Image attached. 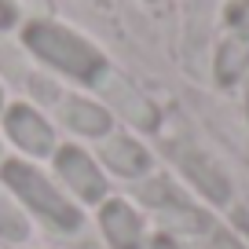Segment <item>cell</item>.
I'll list each match as a JSON object with an SVG mask.
<instances>
[{"label":"cell","mask_w":249,"mask_h":249,"mask_svg":"<svg viewBox=\"0 0 249 249\" xmlns=\"http://www.w3.org/2000/svg\"><path fill=\"white\" fill-rule=\"evenodd\" d=\"M143 195H147V202L158 209V216H161L169 227H179V231H205V227H209L202 213H198L191 202H183V198H179L176 191H172V187L165 183V179L150 183L147 191H143Z\"/></svg>","instance_id":"cell-5"},{"label":"cell","mask_w":249,"mask_h":249,"mask_svg":"<svg viewBox=\"0 0 249 249\" xmlns=\"http://www.w3.org/2000/svg\"><path fill=\"white\" fill-rule=\"evenodd\" d=\"M183 172L195 179L198 191H205L213 202H227V198H231V183H227V176L209 161V158L195 154V150H187V154H183Z\"/></svg>","instance_id":"cell-8"},{"label":"cell","mask_w":249,"mask_h":249,"mask_svg":"<svg viewBox=\"0 0 249 249\" xmlns=\"http://www.w3.org/2000/svg\"><path fill=\"white\" fill-rule=\"evenodd\" d=\"M103 158H107V165L114 172H121V176H140V172H147V165H150L147 150H143L136 140H124V136L110 140L107 147H103Z\"/></svg>","instance_id":"cell-9"},{"label":"cell","mask_w":249,"mask_h":249,"mask_svg":"<svg viewBox=\"0 0 249 249\" xmlns=\"http://www.w3.org/2000/svg\"><path fill=\"white\" fill-rule=\"evenodd\" d=\"M246 114H249V92H246Z\"/></svg>","instance_id":"cell-16"},{"label":"cell","mask_w":249,"mask_h":249,"mask_svg":"<svg viewBox=\"0 0 249 249\" xmlns=\"http://www.w3.org/2000/svg\"><path fill=\"white\" fill-rule=\"evenodd\" d=\"M249 66V40H224V48H220L216 55V77L224 81V85H231V81H238V73Z\"/></svg>","instance_id":"cell-11"},{"label":"cell","mask_w":249,"mask_h":249,"mask_svg":"<svg viewBox=\"0 0 249 249\" xmlns=\"http://www.w3.org/2000/svg\"><path fill=\"white\" fill-rule=\"evenodd\" d=\"M62 117H66L70 128H77V132H85V136H103L110 128V114L103 107H95V103H85V99L66 103V107H62Z\"/></svg>","instance_id":"cell-10"},{"label":"cell","mask_w":249,"mask_h":249,"mask_svg":"<svg viewBox=\"0 0 249 249\" xmlns=\"http://www.w3.org/2000/svg\"><path fill=\"white\" fill-rule=\"evenodd\" d=\"M95 81H99L103 95H107V99L114 103L117 110H121L124 121L140 124V128H154V124H158V110H154V103H150V99H147V95H143L128 77H121V73H99Z\"/></svg>","instance_id":"cell-3"},{"label":"cell","mask_w":249,"mask_h":249,"mask_svg":"<svg viewBox=\"0 0 249 249\" xmlns=\"http://www.w3.org/2000/svg\"><path fill=\"white\" fill-rule=\"evenodd\" d=\"M0 176L8 179V187L22 198L26 205H33V209H37L44 220H52L55 227L73 231V227L81 224V213L73 209V205L52 187V179H44L37 169H30V165H22V161H8Z\"/></svg>","instance_id":"cell-2"},{"label":"cell","mask_w":249,"mask_h":249,"mask_svg":"<svg viewBox=\"0 0 249 249\" xmlns=\"http://www.w3.org/2000/svg\"><path fill=\"white\" fill-rule=\"evenodd\" d=\"M26 44L44 62H52V66H59V70L73 73L81 81H95L103 73V55L92 44H85L77 33L62 30V26H48V22L30 26L26 30Z\"/></svg>","instance_id":"cell-1"},{"label":"cell","mask_w":249,"mask_h":249,"mask_svg":"<svg viewBox=\"0 0 249 249\" xmlns=\"http://www.w3.org/2000/svg\"><path fill=\"white\" fill-rule=\"evenodd\" d=\"M150 249H179V246L172 238H154V246H150Z\"/></svg>","instance_id":"cell-15"},{"label":"cell","mask_w":249,"mask_h":249,"mask_svg":"<svg viewBox=\"0 0 249 249\" xmlns=\"http://www.w3.org/2000/svg\"><path fill=\"white\" fill-rule=\"evenodd\" d=\"M55 165H59V176L66 179L85 202H99V198L107 195V179H103V172L92 165V158H88L85 150L62 147L59 158H55Z\"/></svg>","instance_id":"cell-4"},{"label":"cell","mask_w":249,"mask_h":249,"mask_svg":"<svg viewBox=\"0 0 249 249\" xmlns=\"http://www.w3.org/2000/svg\"><path fill=\"white\" fill-rule=\"evenodd\" d=\"M11 18H15L11 4H4V0H0V30H4V26H11Z\"/></svg>","instance_id":"cell-14"},{"label":"cell","mask_w":249,"mask_h":249,"mask_svg":"<svg viewBox=\"0 0 249 249\" xmlns=\"http://www.w3.org/2000/svg\"><path fill=\"white\" fill-rule=\"evenodd\" d=\"M8 132L30 154H48L52 150V128L33 114L30 107H11L8 110Z\"/></svg>","instance_id":"cell-7"},{"label":"cell","mask_w":249,"mask_h":249,"mask_svg":"<svg viewBox=\"0 0 249 249\" xmlns=\"http://www.w3.org/2000/svg\"><path fill=\"white\" fill-rule=\"evenodd\" d=\"M99 224H103V234L110 238L114 249H143V224H140V216H136L132 205L107 202Z\"/></svg>","instance_id":"cell-6"},{"label":"cell","mask_w":249,"mask_h":249,"mask_svg":"<svg viewBox=\"0 0 249 249\" xmlns=\"http://www.w3.org/2000/svg\"><path fill=\"white\" fill-rule=\"evenodd\" d=\"M227 18H231V26H234L238 33H246V37H249V0L234 4V8L227 11Z\"/></svg>","instance_id":"cell-13"},{"label":"cell","mask_w":249,"mask_h":249,"mask_svg":"<svg viewBox=\"0 0 249 249\" xmlns=\"http://www.w3.org/2000/svg\"><path fill=\"white\" fill-rule=\"evenodd\" d=\"M0 234H4L8 242H22L26 234H30V224H26V216H22V213H18L4 195H0Z\"/></svg>","instance_id":"cell-12"}]
</instances>
